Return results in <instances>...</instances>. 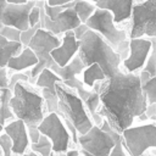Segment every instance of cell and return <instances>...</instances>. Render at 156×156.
<instances>
[{
  "label": "cell",
  "mask_w": 156,
  "mask_h": 156,
  "mask_svg": "<svg viewBox=\"0 0 156 156\" xmlns=\"http://www.w3.org/2000/svg\"><path fill=\"white\" fill-rule=\"evenodd\" d=\"M93 89L99 93L100 99L96 113L119 134L133 126L135 118L147 107L139 76L127 73L122 68L112 77L96 83Z\"/></svg>",
  "instance_id": "cell-1"
},
{
  "label": "cell",
  "mask_w": 156,
  "mask_h": 156,
  "mask_svg": "<svg viewBox=\"0 0 156 156\" xmlns=\"http://www.w3.org/2000/svg\"><path fill=\"white\" fill-rule=\"evenodd\" d=\"M78 40L79 49L77 55L85 67L91 63H98L106 78L112 77L121 69L122 60L119 55L96 32L88 28Z\"/></svg>",
  "instance_id": "cell-2"
},
{
  "label": "cell",
  "mask_w": 156,
  "mask_h": 156,
  "mask_svg": "<svg viewBox=\"0 0 156 156\" xmlns=\"http://www.w3.org/2000/svg\"><path fill=\"white\" fill-rule=\"evenodd\" d=\"M11 91L9 106L13 117L22 121L26 127H38L46 115L40 91L27 82H17Z\"/></svg>",
  "instance_id": "cell-3"
},
{
  "label": "cell",
  "mask_w": 156,
  "mask_h": 156,
  "mask_svg": "<svg viewBox=\"0 0 156 156\" xmlns=\"http://www.w3.org/2000/svg\"><path fill=\"white\" fill-rule=\"evenodd\" d=\"M55 90L57 95V115L61 119L69 122L78 135L87 133L94 126V122L80 98L73 89L61 82L56 83Z\"/></svg>",
  "instance_id": "cell-4"
},
{
  "label": "cell",
  "mask_w": 156,
  "mask_h": 156,
  "mask_svg": "<svg viewBox=\"0 0 156 156\" xmlns=\"http://www.w3.org/2000/svg\"><path fill=\"white\" fill-rule=\"evenodd\" d=\"M87 28L96 32L105 41H107L119 55L123 61L128 56V34L126 29L119 28L115 24L111 12L95 9L93 15L84 23Z\"/></svg>",
  "instance_id": "cell-5"
},
{
  "label": "cell",
  "mask_w": 156,
  "mask_h": 156,
  "mask_svg": "<svg viewBox=\"0 0 156 156\" xmlns=\"http://www.w3.org/2000/svg\"><path fill=\"white\" fill-rule=\"evenodd\" d=\"M118 135L119 133L115 132L102 119L100 126L94 124L87 133L79 134L77 136V145L83 156H108Z\"/></svg>",
  "instance_id": "cell-6"
},
{
  "label": "cell",
  "mask_w": 156,
  "mask_h": 156,
  "mask_svg": "<svg viewBox=\"0 0 156 156\" xmlns=\"http://www.w3.org/2000/svg\"><path fill=\"white\" fill-rule=\"evenodd\" d=\"M128 39H156V0L134 2L129 18Z\"/></svg>",
  "instance_id": "cell-7"
},
{
  "label": "cell",
  "mask_w": 156,
  "mask_h": 156,
  "mask_svg": "<svg viewBox=\"0 0 156 156\" xmlns=\"http://www.w3.org/2000/svg\"><path fill=\"white\" fill-rule=\"evenodd\" d=\"M122 145L128 156H143L156 147V123L133 124L121 133Z\"/></svg>",
  "instance_id": "cell-8"
},
{
  "label": "cell",
  "mask_w": 156,
  "mask_h": 156,
  "mask_svg": "<svg viewBox=\"0 0 156 156\" xmlns=\"http://www.w3.org/2000/svg\"><path fill=\"white\" fill-rule=\"evenodd\" d=\"M60 44H61V37L54 35L52 33L43 28L37 29V32L27 44V46L34 52V55L38 58V63L29 69V78L32 84L34 83L35 78L44 68H50L55 63L50 56V52Z\"/></svg>",
  "instance_id": "cell-9"
},
{
  "label": "cell",
  "mask_w": 156,
  "mask_h": 156,
  "mask_svg": "<svg viewBox=\"0 0 156 156\" xmlns=\"http://www.w3.org/2000/svg\"><path fill=\"white\" fill-rule=\"evenodd\" d=\"M37 128L40 134L45 135L51 141L52 152L56 156H62L73 146L71 134L56 112L46 113Z\"/></svg>",
  "instance_id": "cell-10"
},
{
  "label": "cell",
  "mask_w": 156,
  "mask_h": 156,
  "mask_svg": "<svg viewBox=\"0 0 156 156\" xmlns=\"http://www.w3.org/2000/svg\"><path fill=\"white\" fill-rule=\"evenodd\" d=\"M155 40L150 38H135L128 40V56L121 62V68L127 73L138 74L150 52L155 49Z\"/></svg>",
  "instance_id": "cell-11"
},
{
  "label": "cell",
  "mask_w": 156,
  "mask_h": 156,
  "mask_svg": "<svg viewBox=\"0 0 156 156\" xmlns=\"http://www.w3.org/2000/svg\"><path fill=\"white\" fill-rule=\"evenodd\" d=\"M40 6H41V0H40ZM72 6L61 11L54 20H49L44 15L43 9H40V28H43L57 37H61L63 33L77 28L82 23L79 22Z\"/></svg>",
  "instance_id": "cell-12"
},
{
  "label": "cell",
  "mask_w": 156,
  "mask_h": 156,
  "mask_svg": "<svg viewBox=\"0 0 156 156\" xmlns=\"http://www.w3.org/2000/svg\"><path fill=\"white\" fill-rule=\"evenodd\" d=\"M35 2V0H29L26 4H6L1 15V24L16 28L20 32L27 30L29 28L28 15Z\"/></svg>",
  "instance_id": "cell-13"
},
{
  "label": "cell",
  "mask_w": 156,
  "mask_h": 156,
  "mask_svg": "<svg viewBox=\"0 0 156 156\" xmlns=\"http://www.w3.org/2000/svg\"><path fill=\"white\" fill-rule=\"evenodd\" d=\"M2 132L11 139V151L13 156H22L29 149L30 143L27 134V127L22 121L13 118L6 122L4 124Z\"/></svg>",
  "instance_id": "cell-14"
},
{
  "label": "cell",
  "mask_w": 156,
  "mask_h": 156,
  "mask_svg": "<svg viewBox=\"0 0 156 156\" xmlns=\"http://www.w3.org/2000/svg\"><path fill=\"white\" fill-rule=\"evenodd\" d=\"M84 67L85 66L80 61L79 56L76 55L66 66L58 67L56 63H54L49 69H51L57 77H60L62 84H65L66 87H68L76 91L77 89L83 87V84L80 82V73L84 69Z\"/></svg>",
  "instance_id": "cell-15"
},
{
  "label": "cell",
  "mask_w": 156,
  "mask_h": 156,
  "mask_svg": "<svg viewBox=\"0 0 156 156\" xmlns=\"http://www.w3.org/2000/svg\"><path fill=\"white\" fill-rule=\"evenodd\" d=\"M78 49L79 40L76 39L72 30H68L61 35V44L50 52V56L58 67H63L77 55Z\"/></svg>",
  "instance_id": "cell-16"
},
{
  "label": "cell",
  "mask_w": 156,
  "mask_h": 156,
  "mask_svg": "<svg viewBox=\"0 0 156 156\" xmlns=\"http://www.w3.org/2000/svg\"><path fill=\"white\" fill-rule=\"evenodd\" d=\"M134 2V0H98L95 7L111 12L115 24L118 26L129 21Z\"/></svg>",
  "instance_id": "cell-17"
},
{
  "label": "cell",
  "mask_w": 156,
  "mask_h": 156,
  "mask_svg": "<svg viewBox=\"0 0 156 156\" xmlns=\"http://www.w3.org/2000/svg\"><path fill=\"white\" fill-rule=\"evenodd\" d=\"M37 63L38 58L34 55V52L28 46H23L20 54L12 56L9 60L6 68L11 72H24L27 69L33 68Z\"/></svg>",
  "instance_id": "cell-18"
},
{
  "label": "cell",
  "mask_w": 156,
  "mask_h": 156,
  "mask_svg": "<svg viewBox=\"0 0 156 156\" xmlns=\"http://www.w3.org/2000/svg\"><path fill=\"white\" fill-rule=\"evenodd\" d=\"M105 79H106V76L98 63H91L84 67V69L80 73V82L83 87L89 90H91L96 83L102 82Z\"/></svg>",
  "instance_id": "cell-19"
},
{
  "label": "cell",
  "mask_w": 156,
  "mask_h": 156,
  "mask_svg": "<svg viewBox=\"0 0 156 156\" xmlns=\"http://www.w3.org/2000/svg\"><path fill=\"white\" fill-rule=\"evenodd\" d=\"M23 45L20 41H10L0 35V68L6 67L9 60L20 54Z\"/></svg>",
  "instance_id": "cell-20"
},
{
  "label": "cell",
  "mask_w": 156,
  "mask_h": 156,
  "mask_svg": "<svg viewBox=\"0 0 156 156\" xmlns=\"http://www.w3.org/2000/svg\"><path fill=\"white\" fill-rule=\"evenodd\" d=\"M11 95H12V91L10 89L0 90V124H2V126L6 122L15 118L10 110V106H9Z\"/></svg>",
  "instance_id": "cell-21"
},
{
  "label": "cell",
  "mask_w": 156,
  "mask_h": 156,
  "mask_svg": "<svg viewBox=\"0 0 156 156\" xmlns=\"http://www.w3.org/2000/svg\"><path fill=\"white\" fill-rule=\"evenodd\" d=\"M72 7L82 24H84L87 22V20L93 15V12L96 9L94 4H91L87 0H74Z\"/></svg>",
  "instance_id": "cell-22"
},
{
  "label": "cell",
  "mask_w": 156,
  "mask_h": 156,
  "mask_svg": "<svg viewBox=\"0 0 156 156\" xmlns=\"http://www.w3.org/2000/svg\"><path fill=\"white\" fill-rule=\"evenodd\" d=\"M29 150L33 151L34 154H37L38 156H50V154L52 152L51 141L45 135L40 134L37 143L29 144Z\"/></svg>",
  "instance_id": "cell-23"
},
{
  "label": "cell",
  "mask_w": 156,
  "mask_h": 156,
  "mask_svg": "<svg viewBox=\"0 0 156 156\" xmlns=\"http://www.w3.org/2000/svg\"><path fill=\"white\" fill-rule=\"evenodd\" d=\"M140 85L147 105L156 104V77L150 78L144 83H140Z\"/></svg>",
  "instance_id": "cell-24"
},
{
  "label": "cell",
  "mask_w": 156,
  "mask_h": 156,
  "mask_svg": "<svg viewBox=\"0 0 156 156\" xmlns=\"http://www.w3.org/2000/svg\"><path fill=\"white\" fill-rule=\"evenodd\" d=\"M40 9H41L40 0H37L35 5L30 9L29 15H28V24H29V28L40 26Z\"/></svg>",
  "instance_id": "cell-25"
},
{
  "label": "cell",
  "mask_w": 156,
  "mask_h": 156,
  "mask_svg": "<svg viewBox=\"0 0 156 156\" xmlns=\"http://www.w3.org/2000/svg\"><path fill=\"white\" fill-rule=\"evenodd\" d=\"M141 71L146 72L150 77H156V49H154L150 52V55H149Z\"/></svg>",
  "instance_id": "cell-26"
},
{
  "label": "cell",
  "mask_w": 156,
  "mask_h": 156,
  "mask_svg": "<svg viewBox=\"0 0 156 156\" xmlns=\"http://www.w3.org/2000/svg\"><path fill=\"white\" fill-rule=\"evenodd\" d=\"M0 35L10 41H20V37H21V32L16 28L12 27H6L2 26L0 29ZM21 43V41H20Z\"/></svg>",
  "instance_id": "cell-27"
},
{
  "label": "cell",
  "mask_w": 156,
  "mask_h": 156,
  "mask_svg": "<svg viewBox=\"0 0 156 156\" xmlns=\"http://www.w3.org/2000/svg\"><path fill=\"white\" fill-rule=\"evenodd\" d=\"M11 146H12L11 139L2 132L0 134V147L2 150V156H13L11 151Z\"/></svg>",
  "instance_id": "cell-28"
},
{
  "label": "cell",
  "mask_w": 156,
  "mask_h": 156,
  "mask_svg": "<svg viewBox=\"0 0 156 156\" xmlns=\"http://www.w3.org/2000/svg\"><path fill=\"white\" fill-rule=\"evenodd\" d=\"M108 156H128L127 152H126L124 149H123L121 134L116 138V140H115V146H113V149L111 150V152H110Z\"/></svg>",
  "instance_id": "cell-29"
},
{
  "label": "cell",
  "mask_w": 156,
  "mask_h": 156,
  "mask_svg": "<svg viewBox=\"0 0 156 156\" xmlns=\"http://www.w3.org/2000/svg\"><path fill=\"white\" fill-rule=\"evenodd\" d=\"M13 72L9 71L6 67L0 68V90L1 89H9V80H10V76Z\"/></svg>",
  "instance_id": "cell-30"
},
{
  "label": "cell",
  "mask_w": 156,
  "mask_h": 156,
  "mask_svg": "<svg viewBox=\"0 0 156 156\" xmlns=\"http://www.w3.org/2000/svg\"><path fill=\"white\" fill-rule=\"evenodd\" d=\"M27 134H28V139H29L30 144L37 143L40 136V133L37 127H27Z\"/></svg>",
  "instance_id": "cell-31"
},
{
  "label": "cell",
  "mask_w": 156,
  "mask_h": 156,
  "mask_svg": "<svg viewBox=\"0 0 156 156\" xmlns=\"http://www.w3.org/2000/svg\"><path fill=\"white\" fill-rule=\"evenodd\" d=\"M74 0H45V2L49 6H57V5H65V4H69L73 2Z\"/></svg>",
  "instance_id": "cell-32"
},
{
  "label": "cell",
  "mask_w": 156,
  "mask_h": 156,
  "mask_svg": "<svg viewBox=\"0 0 156 156\" xmlns=\"http://www.w3.org/2000/svg\"><path fill=\"white\" fill-rule=\"evenodd\" d=\"M62 156H80V152H79V150L78 149H74V147H71V149H68Z\"/></svg>",
  "instance_id": "cell-33"
},
{
  "label": "cell",
  "mask_w": 156,
  "mask_h": 156,
  "mask_svg": "<svg viewBox=\"0 0 156 156\" xmlns=\"http://www.w3.org/2000/svg\"><path fill=\"white\" fill-rule=\"evenodd\" d=\"M6 4H7L6 0H0V29H1V27H2V24H1V15H2V11H4Z\"/></svg>",
  "instance_id": "cell-34"
},
{
  "label": "cell",
  "mask_w": 156,
  "mask_h": 156,
  "mask_svg": "<svg viewBox=\"0 0 156 156\" xmlns=\"http://www.w3.org/2000/svg\"><path fill=\"white\" fill-rule=\"evenodd\" d=\"M29 0H6L7 4H26Z\"/></svg>",
  "instance_id": "cell-35"
},
{
  "label": "cell",
  "mask_w": 156,
  "mask_h": 156,
  "mask_svg": "<svg viewBox=\"0 0 156 156\" xmlns=\"http://www.w3.org/2000/svg\"><path fill=\"white\" fill-rule=\"evenodd\" d=\"M22 156H38V155H37V154H34L33 151H30V150L28 149V150H27V151H26V152H24Z\"/></svg>",
  "instance_id": "cell-36"
},
{
  "label": "cell",
  "mask_w": 156,
  "mask_h": 156,
  "mask_svg": "<svg viewBox=\"0 0 156 156\" xmlns=\"http://www.w3.org/2000/svg\"><path fill=\"white\" fill-rule=\"evenodd\" d=\"M87 1H89V2H91V4H94V5H95V2H96L98 0H87Z\"/></svg>",
  "instance_id": "cell-37"
},
{
  "label": "cell",
  "mask_w": 156,
  "mask_h": 156,
  "mask_svg": "<svg viewBox=\"0 0 156 156\" xmlns=\"http://www.w3.org/2000/svg\"><path fill=\"white\" fill-rule=\"evenodd\" d=\"M2 128H4V126H2V124H0V134L2 133Z\"/></svg>",
  "instance_id": "cell-38"
},
{
  "label": "cell",
  "mask_w": 156,
  "mask_h": 156,
  "mask_svg": "<svg viewBox=\"0 0 156 156\" xmlns=\"http://www.w3.org/2000/svg\"><path fill=\"white\" fill-rule=\"evenodd\" d=\"M0 156H2V150H1V147H0Z\"/></svg>",
  "instance_id": "cell-39"
},
{
  "label": "cell",
  "mask_w": 156,
  "mask_h": 156,
  "mask_svg": "<svg viewBox=\"0 0 156 156\" xmlns=\"http://www.w3.org/2000/svg\"><path fill=\"white\" fill-rule=\"evenodd\" d=\"M35 1H37V0H35Z\"/></svg>",
  "instance_id": "cell-40"
}]
</instances>
